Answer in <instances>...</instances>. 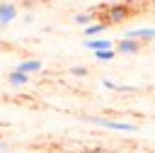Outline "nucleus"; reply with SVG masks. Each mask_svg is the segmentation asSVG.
I'll list each match as a JSON object with an SVG mask.
<instances>
[{
  "label": "nucleus",
  "mask_w": 155,
  "mask_h": 153,
  "mask_svg": "<svg viewBox=\"0 0 155 153\" xmlns=\"http://www.w3.org/2000/svg\"><path fill=\"white\" fill-rule=\"evenodd\" d=\"M5 151H7V143H2V141H0V153H5Z\"/></svg>",
  "instance_id": "4468645a"
},
{
  "label": "nucleus",
  "mask_w": 155,
  "mask_h": 153,
  "mask_svg": "<svg viewBox=\"0 0 155 153\" xmlns=\"http://www.w3.org/2000/svg\"><path fill=\"white\" fill-rule=\"evenodd\" d=\"M153 2H155V0H153Z\"/></svg>",
  "instance_id": "dca6fc26"
},
{
  "label": "nucleus",
  "mask_w": 155,
  "mask_h": 153,
  "mask_svg": "<svg viewBox=\"0 0 155 153\" xmlns=\"http://www.w3.org/2000/svg\"><path fill=\"white\" fill-rule=\"evenodd\" d=\"M68 73H70V75H75V78H85V75H87L90 70H87L85 66H73V68H70Z\"/></svg>",
  "instance_id": "f8f14e48"
},
{
  "label": "nucleus",
  "mask_w": 155,
  "mask_h": 153,
  "mask_svg": "<svg viewBox=\"0 0 155 153\" xmlns=\"http://www.w3.org/2000/svg\"><path fill=\"white\" fill-rule=\"evenodd\" d=\"M107 27H109L107 22H102V19H97V22H92V24H87V27L82 29V34H85V39H94V36H102V32H104Z\"/></svg>",
  "instance_id": "6e6552de"
},
{
  "label": "nucleus",
  "mask_w": 155,
  "mask_h": 153,
  "mask_svg": "<svg viewBox=\"0 0 155 153\" xmlns=\"http://www.w3.org/2000/svg\"><path fill=\"white\" fill-rule=\"evenodd\" d=\"M7 80H10V85H15V87H24V85H29V75L22 73V70H17V68H12V70L7 73Z\"/></svg>",
  "instance_id": "1a4fd4ad"
},
{
  "label": "nucleus",
  "mask_w": 155,
  "mask_h": 153,
  "mask_svg": "<svg viewBox=\"0 0 155 153\" xmlns=\"http://www.w3.org/2000/svg\"><path fill=\"white\" fill-rule=\"evenodd\" d=\"M131 15H133V10H131L128 2H116V5H109V7L104 10L102 22H107V24H121V22H126Z\"/></svg>",
  "instance_id": "f03ea898"
},
{
  "label": "nucleus",
  "mask_w": 155,
  "mask_h": 153,
  "mask_svg": "<svg viewBox=\"0 0 155 153\" xmlns=\"http://www.w3.org/2000/svg\"><path fill=\"white\" fill-rule=\"evenodd\" d=\"M109 5H116V2H124V0H107Z\"/></svg>",
  "instance_id": "2eb2a0df"
},
{
  "label": "nucleus",
  "mask_w": 155,
  "mask_h": 153,
  "mask_svg": "<svg viewBox=\"0 0 155 153\" xmlns=\"http://www.w3.org/2000/svg\"><path fill=\"white\" fill-rule=\"evenodd\" d=\"M73 19H75V24H80V27H87V24L97 22V19H94V12H92V10H90V12H78V15L73 17Z\"/></svg>",
  "instance_id": "9d476101"
},
{
  "label": "nucleus",
  "mask_w": 155,
  "mask_h": 153,
  "mask_svg": "<svg viewBox=\"0 0 155 153\" xmlns=\"http://www.w3.org/2000/svg\"><path fill=\"white\" fill-rule=\"evenodd\" d=\"M114 49H116V53H128V56H133V53H138L140 49H143V41H138V39H119L116 44H114Z\"/></svg>",
  "instance_id": "7ed1b4c3"
},
{
  "label": "nucleus",
  "mask_w": 155,
  "mask_h": 153,
  "mask_svg": "<svg viewBox=\"0 0 155 153\" xmlns=\"http://www.w3.org/2000/svg\"><path fill=\"white\" fill-rule=\"evenodd\" d=\"M94 58L102 61V63H109L116 58V49H104V51H94Z\"/></svg>",
  "instance_id": "9b49d317"
},
{
  "label": "nucleus",
  "mask_w": 155,
  "mask_h": 153,
  "mask_svg": "<svg viewBox=\"0 0 155 153\" xmlns=\"http://www.w3.org/2000/svg\"><path fill=\"white\" fill-rule=\"evenodd\" d=\"M102 87H107V90H111V92H119V83H114V80H109V78L102 80Z\"/></svg>",
  "instance_id": "ddd939ff"
},
{
  "label": "nucleus",
  "mask_w": 155,
  "mask_h": 153,
  "mask_svg": "<svg viewBox=\"0 0 155 153\" xmlns=\"http://www.w3.org/2000/svg\"><path fill=\"white\" fill-rule=\"evenodd\" d=\"M85 49H92V53H94V51L114 49V44H111V39H107V36H94V39H85Z\"/></svg>",
  "instance_id": "0eeeda50"
},
{
  "label": "nucleus",
  "mask_w": 155,
  "mask_h": 153,
  "mask_svg": "<svg viewBox=\"0 0 155 153\" xmlns=\"http://www.w3.org/2000/svg\"><path fill=\"white\" fill-rule=\"evenodd\" d=\"M85 121H90V124H94V126H102V129H109V131L138 134V124H133V121H119V119H111V117H97V114H85Z\"/></svg>",
  "instance_id": "f257e3e1"
},
{
  "label": "nucleus",
  "mask_w": 155,
  "mask_h": 153,
  "mask_svg": "<svg viewBox=\"0 0 155 153\" xmlns=\"http://www.w3.org/2000/svg\"><path fill=\"white\" fill-rule=\"evenodd\" d=\"M124 39H138V41H155V27H140V29H126Z\"/></svg>",
  "instance_id": "20e7f679"
},
{
  "label": "nucleus",
  "mask_w": 155,
  "mask_h": 153,
  "mask_svg": "<svg viewBox=\"0 0 155 153\" xmlns=\"http://www.w3.org/2000/svg\"><path fill=\"white\" fill-rule=\"evenodd\" d=\"M19 17V7L15 2H0V27H7Z\"/></svg>",
  "instance_id": "39448f33"
},
{
  "label": "nucleus",
  "mask_w": 155,
  "mask_h": 153,
  "mask_svg": "<svg viewBox=\"0 0 155 153\" xmlns=\"http://www.w3.org/2000/svg\"><path fill=\"white\" fill-rule=\"evenodd\" d=\"M15 68L22 70V73H27V75H34V73H39V70L44 68V63H41L39 58H24V61H19Z\"/></svg>",
  "instance_id": "423d86ee"
}]
</instances>
